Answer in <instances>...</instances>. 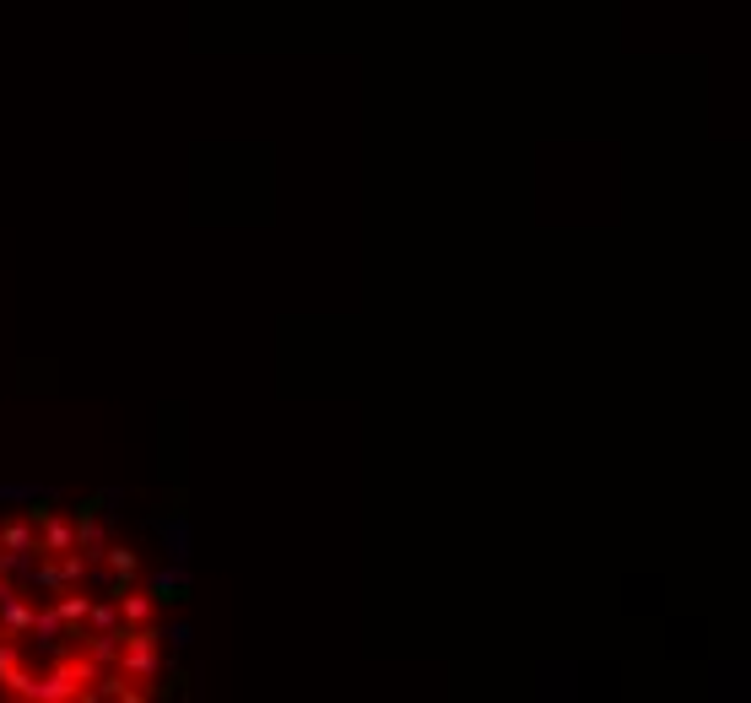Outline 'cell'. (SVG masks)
<instances>
[{"label":"cell","mask_w":751,"mask_h":703,"mask_svg":"<svg viewBox=\"0 0 751 703\" xmlns=\"http://www.w3.org/2000/svg\"><path fill=\"white\" fill-rule=\"evenodd\" d=\"M98 671L103 666H92L82 649L60 644L55 666L33 682V703H92L98 698Z\"/></svg>","instance_id":"1"},{"label":"cell","mask_w":751,"mask_h":703,"mask_svg":"<svg viewBox=\"0 0 751 703\" xmlns=\"http://www.w3.org/2000/svg\"><path fill=\"white\" fill-rule=\"evenodd\" d=\"M114 671L136 676V682L152 687L157 671H163V633L152 622H119V660Z\"/></svg>","instance_id":"2"},{"label":"cell","mask_w":751,"mask_h":703,"mask_svg":"<svg viewBox=\"0 0 751 703\" xmlns=\"http://www.w3.org/2000/svg\"><path fill=\"white\" fill-rule=\"evenodd\" d=\"M33 552H38V530L28 520H6L0 525V574L17 568V563H28Z\"/></svg>","instance_id":"3"},{"label":"cell","mask_w":751,"mask_h":703,"mask_svg":"<svg viewBox=\"0 0 751 703\" xmlns=\"http://www.w3.org/2000/svg\"><path fill=\"white\" fill-rule=\"evenodd\" d=\"M98 698H114V703H146V698H152V687L109 666V671H98Z\"/></svg>","instance_id":"4"},{"label":"cell","mask_w":751,"mask_h":703,"mask_svg":"<svg viewBox=\"0 0 751 703\" xmlns=\"http://www.w3.org/2000/svg\"><path fill=\"white\" fill-rule=\"evenodd\" d=\"M33 622H38V612H33L28 601H22L17 590L0 601V633H6V639H22V633H33Z\"/></svg>","instance_id":"5"},{"label":"cell","mask_w":751,"mask_h":703,"mask_svg":"<svg viewBox=\"0 0 751 703\" xmlns=\"http://www.w3.org/2000/svg\"><path fill=\"white\" fill-rule=\"evenodd\" d=\"M87 606H92V595H82V590H60L55 595V617H60V628H65V644H71L76 628L87 622Z\"/></svg>","instance_id":"6"},{"label":"cell","mask_w":751,"mask_h":703,"mask_svg":"<svg viewBox=\"0 0 751 703\" xmlns=\"http://www.w3.org/2000/svg\"><path fill=\"white\" fill-rule=\"evenodd\" d=\"M71 547H76V520H60V514H49V520L38 525V552L60 557V552H71Z\"/></svg>","instance_id":"7"},{"label":"cell","mask_w":751,"mask_h":703,"mask_svg":"<svg viewBox=\"0 0 751 703\" xmlns=\"http://www.w3.org/2000/svg\"><path fill=\"white\" fill-rule=\"evenodd\" d=\"M114 601H119V622H152L157 612L152 590H136V585H114Z\"/></svg>","instance_id":"8"},{"label":"cell","mask_w":751,"mask_h":703,"mask_svg":"<svg viewBox=\"0 0 751 703\" xmlns=\"http://www.w3.org/2000/svg\"><path fill=\"white\" fill-rule=\"evenodd\" d=\"M152 601H157V606H179V601H190V579H184V574H168V568H163V574L152 579Z\"/></svg>","instance_id":"9"},{"label":"cell","mask_w":751,"mask_h":703,"mask_svg":"<svg viewBox=\"0 0 751 703\" xmlns=\"http://www.w3.org/2000/svg\"><path fill=\"white\" fill-rule=\"evenodd\" d=\"M103 557H109V568H114V585H136V574H141V557L119 541V547H103Z\"/></svg>","instance_id":"10"},{"label":"cell","mask_w":751,"mask_h":703,"mask_svg":"<svg viewBox=\"0 0 751 703\" xmlns=\"http://www.w3.org/2000/svg\"><path fill=\"white\" fill-rule=\"evenodd\" d=\"M82 628H92V633H114V628H119V601H114V595H109V601H92V606H87V622H82Z\"/></svg>","instance_id":"11"},{"label":"cell","mask_w":751,"mask_h":703,"mask_svg":"<svg viewBox=\"0 0 751 703\" xmlns=\"http://www.w3.org/2000/svg\"><path fill=\"white\" fill-rule=\"evenodd\" d=\"M33 585L38 590H49V601H55V595L65 590V579H60V563L49 552H38V563H33Z\"/></svg>","instance_id":"12"},{"label":"cell","mask_w":751,"mask_h":703,"mask_svg":"<svg viewBox=\"0 0 751 703\" xmlns=\"http://www.w3.org/2000/svg\"><path fill=\"white\" fill-rule=\"evenodd\" d=\"M49 514H55V509H49V503H44V498H33V503H28V509H22V520H28V525L38 530V525H44V520H49Z\"/></svg>","instance_id":"13"},{"label":"cell","mask_w":751,"mask_h":703,"mask_svg":"<svg viewBox=\"0 0 751 703\" xmlns=\"http://www.w3.org/2000/svg\"><path fill=\"white\" fill-rule=\"evenodd\" d=\"M6 595H11V585H6V574H0V601H6Z\"/></svg>","instance_id":"14"}]
</instances>
